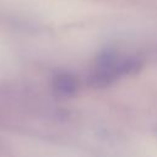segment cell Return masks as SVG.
I'll list each match as a JSON object with an SVG mask.
<instances>
[{
  "instance_id": "1",
  "label": "cell",
  "mask_w": 157,
  "mask_h": 157,
  "mask_svg": "<svg viewBox=\"0 0 157 157\" xmlns=\"http://www.w3.org/2000/svg\"><path fill=\"white\" fill-rule=\"evenodd\" d=\"M53 88L61 96H70L77 90V80L70 74H59L53 80Z\"/></svg>"
}]
</instances>
